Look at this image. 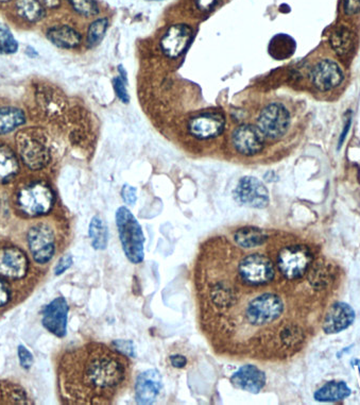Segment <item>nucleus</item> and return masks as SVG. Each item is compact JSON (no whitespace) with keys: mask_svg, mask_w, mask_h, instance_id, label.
Segmentation results:
<instances>
[{"mask_svg":"<svg viewBox=\"0 0 360 405\" xmlns=\"http://www.w3.org/2000/svg\"><path fill=\"white\" fill-rule=\"evenodd\" d=\"M85 357L82 380L89 392L87 403H112L130 379L129 357L102 343L89 347Z\"/></svg>","mask_w":360,"mask_h":405,"instance_id":"obj_1","label":"nucleus"},{"mask_svg":"<svg viewBox=\"0 0 360 405\" xmlns=\"http://www.w3.org/2000/svg\"><path fill=\"white\" fill-rule=\"evenodd\" d=\"M116 226L127 259L132 264L142 263L145 258L144 232L132 212L126 206H120L117 210Z\"/></svg>","mask_w":360,"mask_h":405,"instance_id":"obj_2","label":"nucleus"},{"mask_svg":"<svg viewBox=\"0 0 360 405\" xmlns=\"http://www.w3.org/2000/svg\"><path fill=\"white\" fill-rule=\"evenodd\" d=\"M242 323L249 327H262L278 321L284 312L283 300L272 293H262L249 299L242 309Z\"/></svg>","mask_w":360,"mask_h":405,"instance_id":"obj_3","label":"nucleus"},{"mask_svg":"<svg viewBox=\"0 0 360 405\" xmlns=\"http://www.w3.org/2000/svg\"><path fill=\"white\" fill-rule=\"evenodd\" d=\"M236 273L240 283L246 287H258L272 282L276 276V268L267 255L251 253L240 258Z\"/></svg>","mask_w":360,"mask_h":405,"instance_id":"obj_4","label":"nucleus"},{"mask_svg":"<svg viewBox=\"0 0 360 405\" xmlns=\"http://www.w3.org/2000/svg\"><path fill=\"white\" fill-rule=\"evenodd\" d=\"M17 201L26 215L35 217L51 211L55 204V195L48 186L33 183L21 190Z\"/></svg>","mask_w":360,"mask_h":405,"instance_id":"obj_5","label":"nucleus"},{"mask_svg":"<svg viewBox=\"0 0 360 405\" xmlns=\"http://www.w3.org/2000/svg\"><path fill=\"white\" fill-rule=\"evenodd\" d=\"M312 253L305 246H288L280 250L278 266L280 273L288 280L303 277L312 264Z\"/></svg>","mask_w":360,"mask_h":405,"instance_id":"obj_6","label":"nucleus"},{"mask_svg":"<svg viewBox=\"0 0 360 405\" xmlns=\"http://www.w3.org/2000/svg\"><path fill=\"white\" fill-rule=\"evenodd\" d=\"M290 126V114L282 103H271L258 117V127L264 138L276 140L287 132Z\"/></svg>","mask_w":360,"mask_h":405,"instance_id":"obj_7","label":"nucleus"},{"mask_svg":"<svg viewBox=\"0 0 360 405\" xmlns=\"http://www.w3.org/2000/svg\"><path fill=\"white\" fill-rule=\"evenodd\" d=\"M234 197L238 204L254 208H264L269 204V192L255 177L240 179L234 190Z\"/></svg>","mask_w":360,"mask_h":405,"instance_id":"obj_8","label":"nucleus"},{"mask_svg":"<svg viewBox=\"0 0 360 405\" xmlns=\"http://www.w3.org/2000/svg\"><path fill=\"white\" fill-rule=\"evenodd\" d=\"M28 245L37 263L51 261L55 251V234L46 224H37L28 233Z\"/></svg>","mask_w":360,"mask_h":405,"instance_id":"obj_9","label":"nucleus"},{"mask_svg":"<svg viewBox=\"0 0 360 405\" xmlns=\"http://www.w3.org/2000/svg\"><path fill=\"white\" fill-rule=\"evenodd\" d=\"M69 307L63 297L55 298L44 309V327L57 337H64L67 332V317Z\"/></svg>","mask_w":360,"mask_h":405,"instance_id":"obj_10","label":"nucleus"},{"mask_svg":"<svg viewBox=\"0 0 360 405\" xmlns=\"http://www.w3.org/2000/svg\"><path fill=\"white\" fill-rule=\"evenodd\" d=\"M233 144L240 154L254 156L262 152L264 146V135L258 127L242 125L233 133Z\"/></svg>","mask_w":360,"mask_h":405,"instance_id":"obj_11","label":"nucleus"},{"mask_svg":"<svg viewBox=\"0 0 360 405\" xmlns=\"http://www.w3.org/2000/svg\"><path fill=\"white\" fill-rule=\"evenodd\" d=\"M163 388L162 376L156 369H149L137 377L135 400L142 405L152 404Z\"/></svg>","mask_w":360,"mask_h":405,"instance_id":"obj_12","label":"nucleus"},{"mask_svg":"<svg viewBox=\"0 0 360 405\" xmlns=\"http://www.w3.org/2000/svg\"><path fill=\"white\" fill-rule=\"evenodd\" d=\"M29 267L26 254L17 247L0 249V276L10 279L25 277Z\"/></svg>","mask_w":360,"mask_h":405,"instance_id":"obj_13","label":"nucleus"},{"mask_svg":"<svg viewBox=\"0 0 360 405\" xmlns=\"http://www.w3.org/2000/svg\"><path fill=\"white\" fill-rule=\"evenodd\" d=\"M192 37V31L188 26H171L163 37L161 46L169 57H178L190 46Z\"/></svg>","mask_w":360,"mask_h":405,"instance_id":"obj_14","label":"nucleus"},{"mask_svg":"<svg viewBox=\"0 0 360 405\" xmlns=\"http://www.w3.org/2000/svg\"><path fill=\"white\" fill-rule=\"evenodd\" d=\"M312 83L321 92L335 89L343 81V73L337 63L323 60L316 65L312 73Z\"/></svg>","mask_w":360,"mask_h":405,"instance_id":"obj_15","label":"nucleus"},{"mask_svg":"<svg viewBox=\"0 0 360 405\" xmlns=\"http://www.w3.org/2000/svg\"><path fill=\"white\" fill-rule=\"evenodd\" d=\"M190 132L201 140L218 136L224 129V117L220 113H203L194 117L188 124Z\"/></svg>","mask_w":360,"mask_h":405,"instance_id":"obj_16","label":"nucleus"},{"mask_svg":"<svg viewBox=\"0 0 360 405\" xmlns=\"http://www.w3.org/2000/svg\"><path fill=\"white\" fill-rule=\"evenodd\" d=\"M355 321V311L351 305L344 303H337L328 309L323 323L324 332L336 334L348 329Z\"/></svg>","mask_w":360,"mask_h":405,"instance_id":"obj_17","label":"nucleus"},{"mask_svg":"<svg viewBox=\"0 0 360 405\" xmlns=\"http://www.w3.org/2000/svg\"><path fill=\"white\" fill-rule=\"evenodd\" d=\"M266 375L254 365H246L238 369L231 378V383L236 388L244 392L258 394L266 385Z\"/></svg>","mask_w":360,"mask_h":405,"instance_id":"obj_18","label":"nucleus"},{"mask_svg":"<svg viewBox=\"0 0 360 405\" xmlns=\"http://www.w3.org/2000/svg\"><path fill=\"white\" fill-rule=\"evenodd\" d=\"M19 152L24 162L31 170H41L49 162L48 150L35 138L21 143L19 145Z\"/></svg>","mask_w":360,"mask_h":405,"instance_id":"obj_19","label":"nucleus"},{"mask_svg":"<svg viewBox=\"0 0 360 405\" xmlns=\"http://www.w3.org/2000/svg\"><path fill=\"white\" fill-rule=\"evenodd\" d=\"M47 37L60 48H75L81 43L80 33L69 26H55L47 31Z\"/></svg>","mask_w":360,"mask_h":405,"instance_id":"obj_20","label":"nucleus"},{"mask_svg":"<svg viewBox=\"0 0 360 405\" xmlns=\"http://www.w3.org/2000/svg\"><path fill=\"white\" fill-rule=\"evenodd\" d=\"M267 238L266 232L254 227L242 228L233 233V241L244 249L260 247L266 243Z\"/></svg>","mask_w":360,"mask_h":405,"instance_id":"obj_21","label":"nucleus"},{"mask_svg":"<svg viewBox=\"0 0 360 405\" xmlns=\"http://www.w3.org/2000/svg\"><path fill=\"white\" fill-rule=\"evenodd\" d=\"M350 395H351V389L348 386L347 383L332 381L318 389L314 394V398L319 402H338L348 398Z\"/></svg>","mask_w":360,"mask_h":405,"instance_id":"obj_22","label":"nucleus"},{"mask_svg":"<svg viewBox=\"0 0 360 405\" xmlns=\"http://www.w3.org/2000/svg\"><path fill=\"white\" fill-rule=\"evenodd\" d=\"M19 170L17 156L7 146H0V182H8L17 176Z\"/></svg>","mask_w":360,"mask_h":405,"instance_id":"obj_23","label":"nucleus"},{"mask_svg":"<svg viewBox=\"0 0 360 405\" xmlns=\"http://www.w3.org/2000/svg\"><path fill=\"white\" fill-rule=\"evenodd\" d=\"M23 111L17 108H0V134H7L25 124Z\"/></svg>","mask_w":360,"mask_h":405,"instance_id":"obj_24","label":"nucleus"},{"mask_svg":"<svg viewBox=\"0 0 360 405\" xmlns=\"http://www.w3.org/2000/svg\"><path fill=\"white\" fill-rule=\"evenodd\" d=\"M89 236L95 250H105L109 242V230L100 216H93L89 228Z\"/></svg>","mask_w":360,"mask_h":405,"instance_id":"obj_25","label":"nucleus"},{"mask_svg":"<svg viewBox=\"0 0 360 405\" xmlns=\"http://www.w3.org/2000/svg\"><path fill=\"white\" fill-rule=\"evenodd\" d=\"M15 6L19 17L30 23H37L45 17V7L39 0H17Z\"/></svg>","mask_w":360,"mask_h":405,"instance_id":"obj_26","label":"nucleus"},{"mask_svg":"<svg viewBox=\"0 0 360 405\" xmlns=\"http://www.w3.org/2000/svg\"><path fill=\"white\" fill-rule=\"evenodd\" d=\"M353 35L345 28L338 29L332 37V46L339 55H347L353 48Z\"/></svg>","mask_w":360,"mask_h":405,"instance_id":"obj_27","label":"nucleus"},{"mask_svg":"<svg viewBox=\"0 0 360 405\" xmlns=\"http://www.w3.org/2000/svg\"><path fill=\"white\" fill-rule=\"evenodd\" d=\"M107 26H109V21L107 19H97L89 26V33H87V43L89 46H96L97 44L102 41L107 33Z\"/></svg>","mask_w":360,"mask_h":405,"instance_id":"obj_28","label":"nucleus"},{"mask_svg":"<svg viewBox=\"0 0 360 405\" xmlns=\"http://www.w3.org/2000/svg\"><path fill=\"white\" fill-rule=\"evenodd\" d=\"M17 49H19V44L17 39H14L9 28L0 25V53L10 55V53H17Z\"/></svg>","mask_w":360,"mask_h":405,"instance_id":"obj_29","label":"nucleus"},{"mask_svg":"<svg viewBox=\"0 0 360 405\" xmlns=\"http://www.w3.org/2000/svg\"><path fill=\"white\" fill-rule=\"evenodd\" d=\"M75 12L83 17H95L98 14V6L93 0H69Z\"/></svg>","mask_w":360,"mask_h":405,"instance_id":"obj_30","label":"nucleus"},{"mask_svg":"<svg viewBox=\"0 0 360 405\" xmlns=\"http://www.w3.org/2000/svg\"><path fill=\"white\" fill-rule=\"evenodd\" d=\"M126 82V78L123 76L115 77L113 79V87H114L115 93L123 103H129V101H130V96H129L128 91H127Z\"/></svg>","mask_w":360,"mask_h":405,"instance_id":"obj_31","label":"nucleus"},{"mask_svg":"<svg viewBox=\"0 0 360 405\" xmlns=\"http://www.w3.org/2000/svg\"><path fill=\"white\" fill-rule=\"evenodd\" d=\"M113 347L115 350L120 352L121 354L126 355L127 357H135L134 343L132 341H123V339H117L113 341Z\"/></svg>","mask_w":360,"mask_h":405,"instance_id":"obj_32","label":"nucleus"},{"mask_svg":"<svg viewBox=\"0 0 360 405\" xmlns=\"http://www.w3.org/2000/svg\"><path fill=\"white\" fill-rule=\"evenodd\" d=\"M121 197L127 204L134 206L137 199L136 188L134 186H129V184H125L121 190Z\"/></svg>","mask_w":360,"mask_h":405,"instance_id":"obj_33","label":"nucleus"},{"mask_svg":"<svg viewBox=\"0 0 360 405\" xmlns=\"http://www.w3.org/2000/svg\"><path fill=\"white\" fill-rule=\"evenodd\" d=\"M19 357L21 367L25 369H29L33 364V355L26 347H19Z\"/></svg>","mask_w":360,"mask_h":405,"instance_id":"obj_34","label":"nucleus"},{"mask_svg":"<svg viewBox=\"0 0 360 405\" xmlns=\"http://www.w3.org/2000/svg\"><path fill=\"white\" fill-rule=\"evenodd\" d=\"M73 257H71V254L61 258L60 261L57 262V266L55 267V275L61 276L62 273H64L67 269H69V268L71 267V265H73Z\"/></svg>","mask_w":360,"mask_h":405,"instance_id":"obj_35","label":"nucleus"},{"mask_svg":"<svg viewBox=\"0 0 360 405\" xmlns=\"http://www.w3.org/2000/svg\"><path fill=\"white\" fill-rule=\"evenodd\" d=\"M344 11L349 15L360 12V0H344Z\"/></svg>","mask_w":360,"mask_h":405,"instance_id":"obj_36","label":"nucleus"},{"mask_svg":"<svg viewBox=\"0 0 360 405\" xmlns=\"http://www.w3.org/2000/svg\"><path fill=\"white\" fill-rule=\"evenodd\" d=\"M10 300V291L7 284L0 280V307H3Z\"/></svg>","mask_w":360,"mask_h":405,"instance_id":"obj_37","label":"nucleus"},{"mask_svg":"<svg viewBox=\"0 0 360 405\" xmlns=\"http://www.w3.org/2000/svg\"><path fill=\"white\" fill-rule=\"evenodd\" d=\"M170 363L174 368H184L187 365V359L180 354L172 355L170 357Z\"/></svg>","mask_w":360,"mask_h":405,"instance_id":"obj_38","label":"nucleus"},{"mask_svg":"<svg viewBox=\"0 0 360 405\" xmlns=\"http://www.w3.org/2000/svg\"><path fill=\"white\" fill-rule=\"evenodd\" d=\"M217 0H197V5L202 11H208L216 5Z\"/></svg>","mask_w":360,"mask_h":405,"instance_id":"obj_39","label":"nucleus"},{"mask_svg":"<svg viewBox=\"0 0 360 405\" xmlns=\"http://www.w3.org/2000/svg\"><path fill=\"white\" fill-rule=\"evenodd\" d=\"M39 3L45 8L48 9H55V8L59 7L61 3V0H39Z\"/></svg>","mask_w":360,"mask_h":405,"instance_id":"obj_40","label":"nucleus"},{"mask_svg":"<svg viewBox=\"0 0 360 405\" xmlns=\"http://www.w3.org/2000/svg\"><path fill=\"white\" fill-rule=\"evenodd\" d=\"M351 123H352V118L351 117H350L349 119H348V125L347 126H345V129H344L343 133H342L341 135V138H340V146H341L342 143H343L344 138H345V135H347L348 131H349V128L350 126H351Z\"/></svg>","mask_w":360,"mask_h":405,"instance_id":"obj_41","label":"nucleus"},{"mask_svg":"<svg viewBox=\"0 0 360 405\" xmlns=\"http://www.w3.org/2000/svg\"><path fill=\"white\" fill-rule=\"evenodd\" d=\"M10 0H0V3H8Z\"/></svg>","mask_w":360,"mask_h":405,"instance_id":"obj_42","label":"nucleus"}]
</instances>
